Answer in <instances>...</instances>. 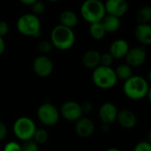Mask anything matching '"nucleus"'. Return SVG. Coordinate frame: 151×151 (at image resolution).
Here are the masks:
<instances>
[{"instance_id":"obj_7","label":"nucleus","mask_w":151,"mask_h":151,"mask_svg":"<svg viewBox=\"0 0 151 151\" xmlns=\"http://www.w3.org/2000/svg\"><path fill=\"white\" fill-rule=\"evenodd\" d=\"M37 117L40 122L44 126L52 127L58 124L60 113L54 104L50 103H44L39 106L37 110Z\"/></svg>"},{"instance_id":"obj_27","label":"nucleus","mask_w":151,"mask_h":151,"mask_svg":"<svg viewBox=\"0 0 151 151\" xmlns=\"http://www.w3.org/2000/svg\"><path fill=\"white\" fill-rule=\"evenodd\" d=\"M38 50L42 53V54H46L49 53L51 50L52 48V44L50 42V41H41L37 46Z\"/></svg>"},{"instance_id":"obj_8","label":"nucleus","mask_w":151,"mask_h":151,"mask_svg":"<svg viewBox=\"0 0 151 151\" xmlns=\"http://www.w3.org/2000/svg\"><path fill=\"white\" fill-rule=\"evenodd\" d=\"M59 113L65 119L71 122H75L83 115L81 104L75 101L65 102L61 106Z\"/></svg>"},{"instance_id":"obj_34","label":"nucleus","mask_w":151,"mask_h":151,"mask_svg":"<svg viewBox=\"0 0 151 151\" xmlns=\"http://www.w3.org/2000/svg\"><path fill=\"white\" fill-rule=\"evenodd\" d=\"M23 4H26V5H31L33 4L35 2H36L37 0H19Z\"/></svg>"},{"instance_id":"obj_20","label":"nucleus","mask_w":151,"mask_h":151,"mask_svg":"<svg viewBox=\"0 0 151 151\" xmlns=\"http://www.w3.org/2000/svg\"><path fill=\"white\" fill-rule=\"evenodd\" d=\"M89 34L91 35V37L95 40H102L105 35L106 32L101 23L100 22H95V23H91L90 27H89Z\"/></svg>"},{"instance_id":"obj_12","label":"nucleus","mask_w":151,"mask_h":151,"mask_svg":"<svg viewBox=\"0 0 151 151\" xmlns=\"http://www.w3.org/2000/svg\"><path fill=\"white\" fill-rule=\"evenodd\" d=\"M118 108L111 102H106L101 105L98 111L99 119L104 124H112L116 121L118 116Z\"/></svg>"},{"instance_id":"obj_11","label":"nucleus","mask_w":151,"mask_h":151,"mask_svg":"<svg viewBox=\"0 0 151 151\" xmlns=\"http://www.w3.org/2000/svg\"><path fill=\"white\" fill-rule=\"evenodd\" d=\"M104 4L106 14L113 15L119 18L124 16L128 9L127 0H106Z\"/></svg>"},{"instance_id":"obj_28","label":"nucleus","mask_w":151,"mask_h":151,"mask_svg":"<svg viewBox=\"0 0 151 151\" xmlns=\"http://www.w3.org/2000/svg\"><path fill=\"white\" fill-rule=\"evenodd\" d=\"M134 151H151L150 142L143 141L137 143L134 149Z\"/></svg>"},{"instance_id":"obj_32","label":"nucleus","mask_w":151,"mask_h":151,"mask_svg":"<svg viewBox=\"0 0 151 151\" xmlns=\"http://www.w3.org/2000/svg\"><path fill=\"white\" fill-rule=\"evenodd\" d=\"M81 110L83 114L84 113H90L93 110V104L90 102H85L82 104H81Z\"/></svg>"},{"instance_id":"obj_25","label":"nucleus","mask_w":151,"mask_h":151,"mask_svg":"<svg viewBox=\"0 0 151 151\" xmlns=\"http://www.w3.org/2000/svg\"><path fill=\"white\" fill-rule=\"evenodd\" d=\"M32 5V11H33V13L35 14L36 16H39V15H42L44 12H45V4L40 1V0H37L36 2H35Z\"/></svg>"},{"instance_id":"obj_17","label":"nucleus","mask_w":151,"mask_h":151,"mask_svg":"<svg viewBox=\"0 0 151 151\" xmlns=\"http://www.w3.org/2000/svg\"><path fill=\"white\" fill-rule=\"evenodd\" d=\"M101 54L96 50H88L82 56V64L88 69H95L100 65Z\"/></svg>"},{"instance_id":"obj_33","label":"nucleus","mask_w":151,"mask_h":151,"mask_svg":"<svg viewBox=\"0 0 151 151\" xmlns=\"http://www.w3.org/2000/svg\"><path fill=\"white\" fill-rule=\"evenodd\" d=\"M4 50H5V42L4 38L0 36V56L4 53Z\"/></svg>"},{"instance_id":"obj_18","label":"nucleus","mask_w":151,"mask_h":151,"mask_svg":"<svg viewBox=\"0 0 151 151\" xmlns=\"http://www.w3.org/2000/svg\"><path fill=\"white\" fill-rule=\"evenodd\" d=\"M101 23L107 33H114L119 30L120 27V19L119 17L110 15V14H105V16L101 20Z\"/></svg>"},{"instance_id":"obj_5","label":"nucleus","mask_w":151,"mask_h":151,"mask_svg":"<svg viewBox=\"0 0 151 151\" xmlns=\"http://www.w3.org/2000/svg\"><path fill=\"white\" fill-rule=\"evenodd\" d=\"M18 31L25 35L38 37L41 34V21L38 16L34 13H25L17 20Z\"/></svg>"},{"instance_id":"obj_21","label":"nucleus","mask_w":151,"mask_h":151,"mask_svg":"<svg viewBox=\"0 0 151 151\" xmlns=\"http://www.w3.org/2000/svg\"><path fill=\"white\" fill-rule=\"evenodd\" d=\"M115 73H116L118 80H121L125 81L126 80H127L133 75L132 67L128 65L127 64H121L118 65V67L116 68Z\"/></svg>"},{"instance_id":"obj_9","label":"nucleus","mask_w":151,"mask_h":151,"mask_svg":"<svg viewBox=\"0 0 151 151\" xmlns=\"http://www.w3.org/2000/svg\"><path fill=\"white\" fill-rule=\"evenodd\" d=\"M53 62L50 58L44 55L35 58L33 62V70L35 73L42 78L50 76L53 72Z\"/></svg>"},{"instance_id":"obj_36","label":"nucleus","mask_w":151,"mask_h":151,"mask_svg":"<svg viewBox=\"0 0 151 151\" xmlns=\"http://www.w3.org/2000/svg\"><path fill=\"white\" fill-rule=\"evenodd\" d=\"M105 151H121V150H119V149H117V148H110V149L106 150Z\"/></svg>"},{"instance_id":"obj_24","label":"nucleus","mask_w":151,"mask_h":151,"mask_svg":"<svg viewBox=\"0 0 151 151\" xmlns=\"http://www.w3.org/2000/svg\"><path fill=\"white\" fill-rule=\"evenodd\" d=\"M20 147L21 151H39L38 144L33 139L23 142V144L20 145Z\"/></svg>"},{"instance_id":"obj_22","label":"nucleus","mask_w":151,"mask_h":151,"mask_svg":"<svg viewBox=\"0 0 151 151\" xmlns=\"http://www.w3.org/2000/svg\"><path fill=\"white\" fill-rule=\"evenodd\" d=\"M136 19L139 23H150L151 19V7L150 5L142 6L136 14Z\"/></svg>"},{"instance_id":"obj_31","label":"nucleus","mask_w":151,"mask_h":151,"mask_svg":"<svg viewBox=\"0 0 151 151\" xmlns=\"http://www.w3.org/2000/svg\"><path fill=\"white\" fill-rule=\"evenodd\" d=\"M8 134V129L6 125L4 124V122L0 120V142L4 141Z\"/></svg>"},{"instance_id":"obj_35","label":"nucleus","mask_w":151,"mask_h":151,"mask_svg":"<svg viewBox=\"0 0 151 151\" xmlns=\"http://www.w3.org/2000/svg\"><path fill=\"white\" fill-rule=\"evenodd\" d=\"M102 130L104 131V132H108L109 130H110V125L109 124H103V126H102Z\"/></svg>"},{"instance_id":"obj_26","label":"nucleus","mask_w":151,"mask_h":151,"mask_svg":"<svg viewBox=\"0 0 151 151\" xmlns=\"http://www.w3.org/2000/svg\"><path fill=\"white\" fill-rule=\"evenodd\" d=\"M113 61H114V58L109 52L104 53L100 56V65L111 66V65L113 64Z\"/></svg>"},{"instance_id":"obj_37","label":"nucleus","mask_w":151,"mask_h":151,"mask_svg":"<svg viewBox=\"0 0 151 151\" xmlns=\"http://www.w3.org/2000/svg\"><path fill=\"white\" fill-rule=\"evenodd\" d=\"M49 2H52V3H56V2H58L59 0H48Z\"/></svg>"},{"instance_id":"obj_29","label":"nucleus","mask_w":151,"mask_h":151,"mask_svg":"<svg viewBox=\"0 0 151 151\" xmlns=\"http://www.w3.org/2000/svg\"><path fill=\"white\" fill-rule=\"evenodd\" d=\"M4 151H21V147L16 142H10L4 146Z\"/></svg>"},{"instance_id":"obj_23","label":"nucleus","mask_w":151,"mask_h":151,"mask_svg":"<svg viewBox=\"0 0 151 151\" xmlns=\"http://www.w3.org/2000/svg\"><path fill=\"white\" fill-rule=\"evenodd\" d=\"M49 133L45 130V129H43V128H39V129H37L36 128V130H35V134H34V135H33V140L38 144V145H40V144H44V143H46L47 142H48V140H49Z\"/></svg>"},{"instance_id":"obj_10","label":"nucleus","mask_w":151,"mask_h":151,"mask_svg":"<svg viewBox=\"0 0 151 151\" xmlns=\"http://www.w3.org/2000/svg\"><path fill=\"white\" fill-rule=\"evenodd\" d=\"M126 61L131 67H138L144 64L147 58V53L142 47H134L128 50L126 57Z\"/></svg>"},{"instance_id":"obj_2","label":"nucleus","mask_w":151,"mask_h":151,"mask_svg":"<svg viewBox=\"0 0 151 151\" xmlns=\"http://www.w3.org/2000/svg\"><path fill=\"white\" fill-rule=\"evenodd\" d=\"M50 42L53 47L59 50L71 49L75 42V35L73 28L60 24L54 27L50 34Z\"/></svg>"},{"instance_id":"obj_3","label":"nucleus","mask_w":151,"mask_h":151,"mask_svg":"<svg viewBox=\"0 0 151 151\" xmlns=\"http://www.w3.org/2000/svg\"><path fill=\"white\" fill-rule=\"evenodd\" d=\"M93 70L92 81L97 88L101 89H110L116 85L118 78L115 70L111 68V66L98 65Z\"/></svg>"},{"instance_id":"obj_16","label":"nucleus","mask_w":151,"mask_h":151,"mask_svg":"<svg viewBox=\"0 0 151 151\" xmlns=\"http://www.w3.org/2000/svg\"><path fill=\"white\" fill-rule=\"evenodd\" d=\"M136 39L144 45L151 43V26L150 23H139L134 29Z\"/></svg>"},{"instance_id":"obj_14","label":"nucleus","mask_w":151,"mask_h":151,"mask_svg":"<svg viewBox=\"0 0 151 151\" xmlns=\"http://www.w3.org/2000/svg\"><path fill=\"white\" fill-rule=\"evenodd\" d=\"M128 42L124 39H117L110 46L109 53L113 57L114 59H121L126 57L129 50Z\"/></svg>"},{"instance_id":"obj_30","label":"nucleus","mask_w":151,"mask_h":151,"mask_svg":"<svg viewBox=\"0 0 151 151\" xmlns=\"http://www.w3.org/2000/svg\"><path fill=\"white\" fill-rule=\"evenodd\" d=\"M9 32V25L5 20H0V36H5Z\"/></svg>"},{"instance_id":"obj_13","label":"nucleus","mask_w":151,"mask_h":151,"mask_svg":"<svg viewBox=\"0 0 151 151\" xmlns=\"http://www.w3.org/2000/svg\"><path fill=\"white\" fill-rule=\"evenodd\" d=\"M74 130L76 134L81 138H89L95 132V124L88 118L81 117L75 121Z\"/></svg>"},{"instance_id":"obj_19","label":"nucleus","mask_w":151,"mask_h":151,"mask_svg":"<svg viewBox=\"0 0 151 151\" xmlns=\"http://www.w3.org/2000/svg\"><path fill=\"white\" fill-rule=\"evenodd\" d=\"M59 21H60V25L73 28L78 24L79 19L74 12L70 10H65L61 12L59 16Z\"/></svg>"},{"instance_id":"obj_1","label":"nucleus","mask_w":151,"mask_h":151,"mask_svg":"<svg viewBox=\"0 0 151 151\" xmlns=\"http://www.w3.org/2000/svg\"><path fill=\"white\" fill-rule=\"evenodd\" d=\"M123 91L125 95L132 100H141L150 95L148 81L139 75H132L126 80L123 85Z\"/></svg>"},{"instance_id":"obj_15","label":"nucleus","mask_w":151,"mask_h":151,"mask_svg":"<svg viewBox=\"0 0 151 151\" xmlns=\"http://www.w3.org/2000/svg\"><path fill=\"white\" fill-rule=\"evenodd\" d=\"M116 120L122 127L126 129H132L137 124V118L130 110H122L119 111Z\"/></svg>"},{"instance_id":"obj_6","label":"nucleus","mask_w":151,"mask_h":151,"mask_svg":"<svg viewBox=\"0 0 151 151\" xmlns=\"http://www.w3.org/2000/svg\"><path fill=\"white\" fill-rule=\"evenodd\" d=\"M12 130L15 136L19 140L25 142L33 138V135L36 130V126L30 118L19 117L15 120Z\"/></svg>"},{"instance_id":"obj_4","label":"nucleus","mask_w":151,"mask_h":151,"mask_svg":"<svg viewBox=\"0 0 151 151\" xmlns=\"http://www.w3.org/2000/svg\"><path fill=\"white\" fill-rule=\"evenodd\" d=\"M81 14L89 24L100 22L106 14L104 4L100 0H86L81 6Z\"/></svg>"}]
</instances>
